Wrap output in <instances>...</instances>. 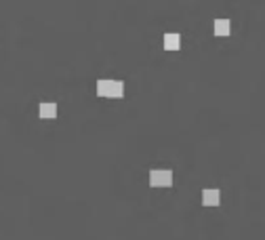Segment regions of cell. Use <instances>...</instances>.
<instances>
[{"label":"cell","instance_id":"1","mask_svg":"<svg viewBox=\"0 0 265 240\" xmlns=\"http://www.w3.org/2000/svg\"><path fill=\"white\" fill-rule=\"evenodd\" d=\"M97 93L103 97H122L124 82L114 78H99L97 80Z\"/></svg>","mask_w":265,"mask_h":240},{"label":"cell","instance_id":"2","mask_svg":"<svg viewBox=\"0 0 265 240\" xmlns=\"http://www.w3.org/2000/svg\"><path fill=\"white\" fill-rule=\"evenodd\" d=\"M150 183L158 185V188H162V185H170L173 183V171H170V169H154V171L150 173Z\"/></svg>","mask_w":265,"mask_h":240},{"label":"cell","instance_id":"3","mask_svg":"<svg viewBox=\"0 0 265 240\" xmlns=\"http://www.w3.org/2000/svg\"><path fill=\"white\" fill-rule=\"evenodd\" d=\"M221 203V192L217 188H206L204 192H202V205L206 206H217Z\"/></svg>","mask_w":265,"mask_h":240},{"label":"cell","instance_id":"4","mask_svg":"<svg viewBox=\"0 0 265 240\" xmlns=\"http://www.w3.org/2000/svg\"><path fill=\"white\" fill-rule=\"evenodd\" d=\"M38 114H40V118H55L57 116V102H40L38 105Z\"/></svg>","mask_w":265,"mask_h":240},{"label":"cell","instance_id":"5","mask_svg":"<svg viewBox=\"0 0 265 240\" xmlns=\"http://www.w3.org/2000/svg\"><path fill=\"white\" fill-rule=\"evenodd\" d=\"M165 46L170 49V51L179 49V46H181V34L179 32H166L165 34Z\"/></svg>","mask_w":265,"mask_h":240},{"label":"cell","instance_id":"6","mask_svg":"<svg viewBox=\"0 0 265 240\" xmlns=\"http://www.w3.org/2000/svg\"><path fill=\"white\" fill-rule=\"evenodd\" d=\"M230 30H232V21L228 17H217L215 19V32L217 34L225 36V34H230Z\"/></svg>","mask_w":265,"mask_h":240}]
</instances>
